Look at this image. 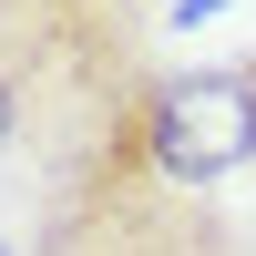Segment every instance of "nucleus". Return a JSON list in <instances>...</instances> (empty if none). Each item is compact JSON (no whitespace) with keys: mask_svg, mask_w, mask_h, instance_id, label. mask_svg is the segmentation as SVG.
Returning a JSON list of instances; mask_svg holds the SVG:
<instances>
[{"mask_svg":"<svg viewBox=\"0 0 256 256\" xmlns=\"http://www.w3.org/2000/svg\"><path fill=\"white\" fill-rule=\"evenodd\" d=\"M164 0H0V92L20 102V164L62 174L154 92Z\"/></svg>","mask_w":256,"mask_h":256,"instance_id":"nucleus-1","label":"nucleus"},{"mask_svg":"<svg viewBox=\"0 0 256 256\" xmlns=\"http://www.w3.org/2000/svg\"><path fill=\"white\" fill-rule=\"evenodd\" d=\"M20 256H256V216H236L226 174L164 164L144 113H123L92 154L31 184Z\"/></svg>","mask_w":256,"mask_h":256,"instance_id":"nucleus-2","label":"nucleus"},{"mask_svg":"<svg viewBox=\"0 0 256 256\" xmlns=\"http://www.w3.org/2000/svg\"><path fill=\"white\" fill-rule=\"evenodd\" d=\"M10 154H20V102L0 92V164H10Z\"/></svg>","mask_w":256,"mask_h":256,"instance_id":"nucleus-3","label":"nucleus"},{"mask_svg":"<svg viewBox=\"0 0 256 256\" xmlns=\"http://www.w3.org/2000/svg\"><path fill=\"white\" fill-rule=\"evenodd\" d=\"M226 0H174V31H195V20H216Z\"/></svg>","mask_w":256,"mask_h":256,"instance_id":"nucleus-4","label":"nucleus"},{"mask_svg":"<svg viewBox=\"0 0 256 256\" xmlns=\"http://www.w3.org/2000/svg\"><path fill=\"white\" fill-rule=\"evenodd\" d=\"M246 92H256V52H246Z\"/></svg>","mask_w":256,"mask_h":256,"instance_id":"nucleus-5","label":"nucleus"}]
</instances>
